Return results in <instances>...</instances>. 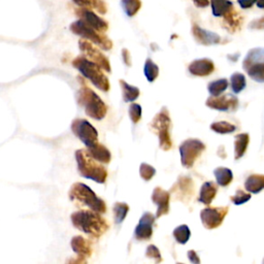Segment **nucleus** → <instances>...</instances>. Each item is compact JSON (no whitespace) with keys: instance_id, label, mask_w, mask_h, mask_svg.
I'll return each instance as SVG.
<instances>
[{"instance_id":"nucleus-12","label":"nucleus","mask_w":264,"mask_h":264,"mask_svg":"<svg viewBox=\"0 0 264 264\" xmlns=\"http://www.w3.org/2000/svg\"><path fill=\"white\" fill-rule=\"evenodd\" d=\"M156 216L150 212H145L135 227L134 237L137 241H149L153 236V225L155 223Z\"/></svg>"},{"instance_id":"nucleus-39","label":"nucleus","mask_w":264,"mask_h":264,"mask_svg":"<svg viewBox=\"0 0 264 264\" xmlns=\"http://www.w3.org/2000/svg\"><path fill=\"white\" fill-rule=\"evenodd\" d=\"M193 2L198 8H205L209 6V0H193Z\"/></svg>"},{"instance_id":"nucleus-24","label":"nucleus","mask_w":264,"mask_h":264,"mask_svg":"<svg viewBox=\"0 0 264 264\" xmlns=\"http://www.w3.org/2000/svg\"><path fill=\"white\" fill-rule=\"evenodd\" d=\"M214 174L217 180V184L222 187L228 186L232 180H233V174L231 169L226 167H218L214 170Z\"/></svg>"},{"instance_id":"nucleus-14","label":"nucleus","mask_w":264,"mask_h":264,"mask_svg":"<svg viewBox=\"0 0 264 264\" xmlns=\"http://www.w3.org/2000/svg\"><path fill=\"white\" fill-rule=\"evenodd\" d=\"M215 70V64L211 59L203 58V59L194 60L189 65V71L195 77H208Z\"/></svg>"},{"instance_id":"nucleus-29","label":"nucleus","mask_w":264,"mask_h":264,"mask_svg":"<svg viewBox=\"0 0 264 264\" xmlns=\"http://www.w3.org/2000/svg\"><path fill=\"white\" fill-rule=\"evenodd\" d=\"M144 76L150 83H153L159 76V67L151 59H148L144 63L143 67Z\"/></svg>"},{"instance_id":"nucleus-25","label":"nucleus","mask_w":264,"mask_h":264,"mask_svg":"<svg viewBox=\"0 0 264 264\" xmlns=\"http://www.w3.org/2000/svg\"><path fill=\"white\" fill-rule=\"evenodd\" d=\"M247 86V82H246V77L241 73V72H234L233 74H231L230 78V87H231V91L234 94H239L241 93Z\"/></svg>"},{"instance_id":"nucleus-13","label":"nucleus","mask_w":264,"mask_h":264,"mask_svg":"<svg viewBox=\"0 0 264 264\" xmlns=\"http://www.w3.org/2000/svg\"><path fill=\"white\" fill-rule=\"evenodd\" d=\"M169 200L170 194L160 187H156L152 194V201L157 205L156 218H160L167 215L169 212Z\"/></svg>"},{"instance_id":"nucleus-1","label":"nucleus","mask_w":264,"mask_h":264,"mask_svg":"<svg viewBox=\"0 0 264 264\" xmlns=\"http://www.w3.org/2000/svg\"><path fill=\"white\" fill-rule=\"evenodd\" d=\"M72 225L80 231L88 234L94 239H99L107 231L109 225L107 221L92 210H82L71 215Z\"/></svg>"},{"instance_id":"nucleus-5","label":"nucleus","mask_w":264,"mask_h":264,"mask_svg":"<svg viewBox=\"0 0 264 264\" xmlns=\"http://www.w3.org/2000/svg\"><path fill=\"white\" fill-rule=\"evenodd\" d=\"M72 65L86 78L89 80L96 88L103 92L109 91V81L108 78L103 73L102 68L92 62L86 59L84 57H78L72 61Z\"/></svg>"},{"instance_id":"nucleus-32","label":"nucleus","mask_w":264,"mask_h":264,"mask_svg":"<svg viewBox=\"0 0 264 264\" xmlns=\"http://www.w3.org/2000/svg\"><path fill=\"white\" fill-rule=\"evenodd\" d=\"M223 18L225 20V23L228 25L229 30H231V29H236V28L239 27L240 19H239L237 12H234L233 9L229 13H227Z\"/></svg>"},{"instance_id":"nucleus-35","label":"nucleus","mask_w":264,"mask_h":264,"mask_svg":"<svg viewBox=\"0 0 264 264\" xmlns=\"http://www.w3.org/2000/svg\"><path fill=\"white\" fill-rule=\"evenodd\" d=\"M145 256L148 257V258L154 259L156 263H160L162 261L161 253H160L159 249L156 246H154V245H150L148 248H146Z\"/></svg>"},{"instance_id":"nucleus-10","label":"nucleus","mask_w":264,"mask_h":264,"mask_svg":"<svg viewBox=\"0 0 264 264\" xmlns=\"http://www.w3.org/2000/svg\"><path fill=\"white\" fill-rule=\"evenodd\" d=\"M228 211V207L203 209L200 212V219L203 226L209 230L218 228L223 223Z\"/></svg>"},{"instance_id":"nucleus-22","label":"nucleus","mask_w":264,"mask_h":264,"mask_svg":"<svg viewBox=\"0 0 264 264\" xmlns=\"http://www.w3.org/2000/svg\"><path fill=\"white\" fill-rule=\"evenodd\" d=\"M119 83L122 89V97L125 102H133L138 98L140 91L137 87L129 85L124 80H120Z\"/></svg>"},{"instance_id":"nucleus-21","label":"nucleus","mask_w":264,"mask_h":264,"mask_svg":"<svg viewBox=\"0 0 264 264\" xmlns=\"http://www.w3.org/2000/svg\"><path fill=\"white\" fill-rule=\"evenodd\" d=\"M245 188L248 192L252 194H258L264 190V175L263 174H253L246 180Z\"/></svg>"},{"instance_id":"nucleus-16","label":"nucleus","mask_w":264,"mask_h":264,"mask_svg":"<svg viewBox=\"0 0 264 264\" xmlns=\"http://www.w3.org/2000/svg\"><path fill=\"white\" fill-rule=\"evenodd\" d=\"M70 246L73 252L82 259L83 262L86 261V258L92 255V247L90 242H88L85 238L81 236L73 237L70 242Z\"/></svg>"},{"instance_id":"nucleus-2","label":"nucleus","mask_w":264,"mask_h":264,"mask_svg":"<svg viewBox=\"0 0 264 264\" xmlns=\"http://www.w3.org/2000/svg\"><path fill=\"white\" fill-rule=\"evenodd\" d=\"M69 199L78 208H89L90 210L104 214L106 212L105 202L95 192L83 183H74L69 190Z\"/></svg>"},{"instance_id":"nucleus-40","label":"nucleus","mask_w":264,"mask_h":264,"mask_svg":"<svg viewBox=\"0 0 264 264\" xmlns=\"http://www.w3.org/2000/svg\"><path fill=\"white\" fill-rule=\"evenodd\" d=\"M256 5H257V7L259 9H263L264 10V0H257Z\"/></svg>"},{"instance_id":"nucleus-30","label":"nucleus","mask_w":264,"mask_h":264,"mask_svg":"<svg viewBox=\"0 0 264 264\" xmlns=\"http://www.w3.org/2000/svg\"><path fill=\"white\" fill-rule=\"evenodd\" d=\"M211 129L219 134H229L236 131L237 127L234 126L231 123L225 122V121H221V122H215L211 125Z\"/></svg>"},{"instance_id":"nucleus-37","label":"nucleus","mask_w":264,"mask_h":264,"mask_svg":"<svg viewBox=\"0 0 264 264\" xmlns=\"http://www.w3.org/2000/svg\"><path fill=\"white\" fill-rule=\"evenodd\" d=\"M250 28H252V29H264V17L253 21L250 24Z\"/></svg>"},{"instance_id":"nucleus-19","label":"nucleus","mask_w":264,"mask_h":264,"mask_svg":"<svg viewBox=\"0 0 264 264\" xmlns=\"http://www.w3.org/2000/svg\"><path fill=\"white\" fill-rule=\"evenodd\" d=\"M87 152L89 153L94 159H96L98 162L102 164H108L111 160V154L110 152L106 149V146H104L101 143H96L95 145L91 146V148L86 149Z\"/></svg>"},{"instance_id":"nucleus-34","label":"nucleus","mask_w":264,"mask_h":264,"mask_svg":"<svg viewBox=\"0 0 264 264\" xmlns=\"http://www.w3.org/2000/svg\"><path fill=\"white\" fill-rule=\"evenodd\" d=\"M230 199L236 205H241V204L248 202L251 199V193L250 192L246 193L243 190L239 189L236 194L230 197Z\"/></svg>"},{"instance_id":"nucleus-20","label":"nucleus","mask_w":264,"mask_h":264,"mask_svg":"<svg viewBox=\"0 0 264 264\" xmlns=\"http://www.w3.org/2000/svg\"><path fill=\"white\" fill-rule=\"evenodd\" d=\"M249 141L250 136L248 133H240L236 135V141H234V159L239 160L246 154Z\"/></svg>"},{"instance_id":"nucleus-31","label":"nucleus","mask_w":264,"mask_h":264,"mask_svg":"<svg viewBox=\"0 0 264 264\" xmlns=\"http://www.w3.org/2000/svg\"><path fill=\"white\" fill-rule=\"evenodd\" d=\"M139 174L143 181L149 182L154 178V175L156 174V169L148 163H141L140 167H139Z\"/></svg>"},{"instance_id":"nucleus-23","label":"nucleus","mask_w":264,"mask_h":264,"mask_svg":"<svg viewBox=\"0 0 264 264\" xmlns=\"http://www.w3.org/2000/svg\"><path fill=\"white\" fill-rule=\"evenodd\" d=\"M213 15L215 17H224L232 9V3L229 0H211Z\"/></svg>"},{"instance_id":"nucleus-18","label":"nucleus","mask_w":264,"mask_h":264,"mask_svg":"<svg viewBox=\"0 0 264 264\" xmlns=\"http://www.w3.org/2000/svg\"><path fill=\"white\" fill-rule=\"evenodd\" d=\"M217 192H218V187L217 185H215V183L205 182L200 188L198 201L205 205H210L214 200V198L216 197Z\"/></svg>"},{"instance_id":"nucleus-8","label":"nucleus","mask_w":264,"mask_h":264,"mask_svg":"<svg viewBox=\"0 0 264 264\" xmlns=\"http://www.w3.org/2000/svg\"><path fill=\"white\" fill-rule=\"evenodd\" d=\"M71 131L87 148L98 143V132L89 121L80 118L74 119L71 123Z\"/></svg>"},{"instance_id":"nucleus-33","label":"nucleus","mask_w":264,"mask_h":264,"mask_svg":"<svg viewBox=\"0 0 264 264\" xmlns=\"http://www.w3.org/2000/svg\"><path fill=\"white\" fill-rule=\"evenodd\" d=\"M128 112H129L130 120L132 121L133 124H137L140 121L142 108H141V106L138 103L130 104V106L128 108Z\"/></svg>"},{"instance_id":"nucleus-15","label":"nucleus","mask_w":264,"mask_h":264,"mask_svg":"<svg viewBox=\"0 0 264 264\" xmlns=\"http://www.w3.org/2000/svg\"><path fill=\"white\" fill-rule=\"evenodd\" d=\"M193 35L198 44H201L203 46H211V45H218L221 42V37L212 31L205 30V29L194 25L192 28Z\"/></svg>"},{"instance_id":"nucleus-4","label":"nucleus","mask_w":264,"mask_h":264,"mask_svg":"<svg viewBox=\"0 0 264 264\" xmlns=\"http://www.w3.org/2000/svg\"><path fill=\"white\" fill-rule=\"evenodd\" d=\"M78 103L84 107L88 117L94 120H102L106 116L107 106L103 100L89 87L83 86L78 91Z\"/></svg>"},{"instance_id":"nucleus-27","label":"nucleus","mask_w":264,"mask_h":264,"mask_svg":"<svg viewBox=\"0 0 264 264\" xmlns=\"http://www.w3.org/2000/svg\"><path fill=\"white\" fill-rule=\"evenodd\" d=\"M228 81L226 79H220L214 82H211L208 86V90L212 96H220L226 91L228 88Z\"/></svg>"},{"instance_id":"nucleus-3","label":"nucleus","mask_w":264,"mask_h":264,"mask_svg":"<svg viewBox=\"0 0 264 264\" xmlns=\"http://www.w3.org/2000/svg\"><path fill=\"white\" fill-rule=\"evenodd\" d=\"M76 160L78 164V170L82 177L92 180L98 184H104L107 179V170L94 159L87 150H78L76 152Z\"/></svg>"},{"instance_id":"nucleus-7","label":"nucleus","mask_w":264,"mask_h":264,"mask_svg":"<svg viewBox=\"0 0 264 264\" xmlns=\"http://www.w3.org/2000/svg\"><path fill=\"white\" fill-rule=\"evenodd\" d=\"M243 68L257 83H264V48L252 49L245 57Z\"/></svg>"},{"instance_id":"nucleus-28","label":"nucleus","mask_w":264,"mask_h":264,"mask_svg":"<svg viewBox=\"0 0 264 264\" xmlns=\"http://www.w3.org/2000/svg\"><path fill=\"white\" fill-rule=\"evenodd\" d=\"M174 240L181 245H185L188 243L191 237V231L187 225H181L175 228L172 232Z\"/></svg>"},{"instance_id":"nucleus-11","label":"nucleus","mask_w":264,"mask_h":264,"mask_svg":"<svg viewBox=\"0 0 264 264\" xmlns=\"http://www.w3.org/2000/svg\"><path fill=\"white\" fill-rule=\"evenodd\" d=\"M205 104L212 109L220 111H236L239 107V100L234 95L227 94L224 96H211L207 99Z\"/></svg>"},{"instance_id":"nucleus-17","label":"nucleus","mask_w":264,"mask_h":264,"mask_svg":"<svg viewBox=\"0 0 264 264\" xmlns=\"http://www.w3.org/2000/svg\"><path fill=\"white\" fill-rule=\"evenodd\" d=\"M82 51L88 56L90 57L91 59L93 60V62H95L96 64H98L102 69H104L106 72H110L111 68H110V64L108 62V60L106 59V57L103 56L101 53H99L96 49H93L90 45L88 44H82Z\"/></svg>"},{"instance_id":"nucleus-36","label":"nucleus","mask_w":264,"mask_h":264,"mask_svg":"<svg viewBox=\"0 0 264 264\" xmlns=\"http://www.w3.org/2000/svg\"><path fill=\"white\" fill-rule=\"evenodd\" d=\"M238 3L242 9L246 10L252 8L257 3V0H238Z\"/></svg>"},{"instance_id":"nucleus-26","label":"nucleus","mask_w":264,"mask_h":264,"mask_svg":"<svg viewBox=\"0 0 264 264\" xmlns=\"http://www.w3.org/2000/svg\"><path fill=\"white\" fill-rule=\"evenodd\" d=\"M114 219L116 224H121L127 217L129 212V205L125 202H116L114 204Z\"/></svg>"},{"instance_id":"nucleus-6","label":"nucleus","mask_w":264,"mask_h":264,"mask_svg":"<svg viewBox=\"0 0 264 264\" xmlns=\"http://www.w3.org/2000/svg\"><path fill=\"white\" fill-rule=\"evenodd\" d=\"M150 126L152 130L158 135L160 148L164 151H169L172 146L170 137L171 120L166 107H163L160 112L155 116Z\"/></svg>"},{"instance_id":"nucleus-9","label":"nucleus","mask_w":264,"mask_h":264,"mask_svg":"<svg viewBox=\"0 0 264 264\" xmlns=\"http://www.w3.org/2000/svg\"><path fill=\"white\" fill-rule=\"evenodd\" d=\"M180 154L182 165L186 168H191L196 159L200 157L202 152L205 150V144L196 138L186 139L180 145Z\"/></svg>"},{"instance_id":"nucleus-38","label":"nucleus","mask_w":264,"mask_h":264,"mask_svg":"<svg viewBox=\"0 0 264 264\" xmlns=\"http://www.w3.org/2000/svg\"><path fill=\"white\" fill-rule=\"evenodd\" d=\"M188 258H189L190 262H192V263H194V264L200 263V259H199L198 255H197L196 252L193 251V250H191V251L188 252Z\"/></svg>"}]
</instances>
